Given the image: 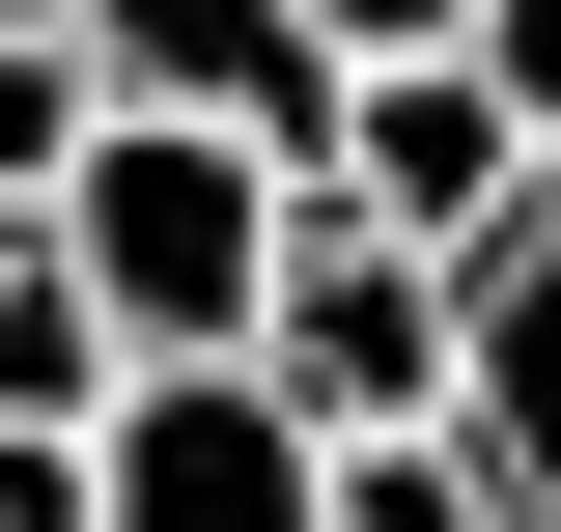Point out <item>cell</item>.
I'll return each mask as SVG.
<instances>
[{
    "mask_svg": "<svg viewBox=\"0 0 561 532\" xmlns=\"http://www.w3.org/2000/svg\"><path fill=\"white\" fill-rule=\"evenodd\" d=\"M140 393V336H113V280L57 253V197L0 224V420H113Z\"/></svg>",
    "mask_w": 561,
    "mask_h": 532,
    "instance_id": "7",
    "label": "cell"
},
{
    "mask_svg": "<svg viewBox=\"0 0 561 532\" xmlns=\"http://www.w3.org/2000/svg\"><path fill=\"white\" fill-rule=\"evenodd\" d=\"M309 532H505V476H478V420H393V449H337Z\"/></svg>",
    "mask_w": 561,
    "mask_h": 532,
    "instance_id": "8",
    "label": "cell"
},
{
    "mask_svg": "<svg viewBox=\"0 0 561 532\" xmlns=\"http://www.w3.org/2000/svg\"><path fill=\"white\" fill-rule=\"evenodd\" d=\"M280 224H309V169H280V140H225V113H113V140L57 169V253L113 280V336H140V365H253Z\"/></svg>",
    "mask_w": 561,
    "mask_h": 532,
    "instance_id": "1",
    "label": "cell"
},
{
    "mask_svg": "<svg viewBox=\"0 0 561 532\" xmlns=\"http://www.w3.org/2000/svg\"><path fill=\"white\" fill-rule=\"evenodd\" d=\"M0 532H84V420H0Z\"/></svg>",
    "mask_w": 561,
    "mask_h": 532,
    "instance_id": "10",
    "label": "cell"
},
{
    "mask_svg": "<svg viewBox=\"0 0 561 532\" xmlns=\"http://www.w3.org/2000/svg\"><path fill=\"white\" fill-rule=\"evenodd\" d=\"M449 280H478V393H449V420H478L505 532H561V169H534V197H505Z\"/></svg>",
    "mask_w": 561,
    "mask_h": 532,
    "instance_id": "6",
    "label": "cell"
},
{
    "mask_svg": "<svg viewBox=\"0 0 561 532\" xmlns=\"http://www.w3.org/2000/svg\"><path fill=\"white\" fill-rule=\"evenodd\" d=\"M84 140H113V57L84 28H0V197H57Z\"/></svg>",
    "mask_w": 561,
    "mask_h": 532,
    "instance_id": "9",
    "label": "cell"
},
{
    "mask_svg": "<svg viewBox=\"0 0 561 532\" xmlns=\"http://www.w3.org/2000/svg\"><path fill=\"white\" fill-rule=\"evenodd\" d=\"M0 224H28V197H0Z\"/></svg>",
    "mask_w": 561,
    "mask_h": 532,
    "instance_id": "14",
    "label": "cell"
},
{
    "mask_svg": "<svg viewBox=\"0 0 561 532\" xmlns=\"http://www.w3.org/2000/svg\"><path fill=\"white\" fill-rule=\"evenodd\" d=\"M0 28H84V0H0Z\"/></svg>",
    "mask_w": 561,
    "mask_h": 532,
    "instance_id": "13",
    "label": "cell"
},
{
    "mask_svg": "<svg viewBox=\"0 0 561 532\" xmlns=\"http://www.w3.org/2000/svg\"><path fill=\"white\" fill-rule=\"evenodd\" d=\"M337 57H478V0H309Z\"/></svg>",
    "mask_w": 561,
    "mask_h": 532,
    "instance_id": "11",
    "label": "cell"
},
{
    "mask_svg": "<svg viewBox=\"0 0 561 532\" xmlns=\"http://www.w3.org/2000/svg\"><path fill=\"white\" fill-rule=\"evenodd\" d=\"M561 140L505 113V57H365L337 84V169H309V197H365V224H421V253H478L505 197H534Z\"/></svg>",
    "mask_w": 561,
    "mask_h": 532,
    "instance_id": "4",
    "label": "cell"
},
{
    "mask_svg": "<svg viewBox=\"0 0 561 532\" xmlns=\"http://www.w3.org/2000/svg\"><path fill=\"white\" fill-rule=\"evenodd\" d=\"M84 57H113V113H225L280 169H337V84H365L309 0H84Z\"/></svg>",
    "mask_w": 561,
    "mask_h": 532,
    "instance_id": "5",
    "label": "cell"
},
{
    "mask_svg": "<svg viewBox=\"0 0 561 532\" xmlns=\"http://www.w3.org/2000/svg\"><path fill=\"white\" fill-rule=\"evenodd\" d=\"M478 57H505V113L561 140V0H478Z\"/></svg>",
    "mask_w": 561,
    "mask_h": 532,
    "instance_id": "12",
    "label": "cell"
},
{
    "mask_svg": "<svg viewBox=\"0 0 561 532\" xmlns=\"http://www.w3.org/2000/svg\"><path fill=\"white\" fill-rule=\"evenodd\" d=\"M253 365H280V420H309V449H393V420H449V393H478V280L421 253V224L309 197V224H280V309H253Z\"/></svg>",
    "mask_w": 561,
    "mask_h": 532,
    "instance_id": "2",
    "label": "cell"
},
{
    "mask_svg": "<svg viewBox=\"0 0 561 532\" xmlns=\"http://www.w3.org/2000/svg\"><path fill=\"white\" fill-rule=\"evenodd\" d=\"M309 505H337V449L280 420V365H140L84 420V532H309Z\"/></svg>",
    "mask_w": 561,
    "mask_h": 532,
    "instance_id": "3",
    "label": "cell"
}]
</instances>
